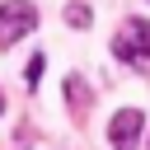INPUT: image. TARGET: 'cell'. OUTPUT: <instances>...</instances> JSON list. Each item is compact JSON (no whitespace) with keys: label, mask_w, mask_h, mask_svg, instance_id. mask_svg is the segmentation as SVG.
I'll return each instance as SVG.
<instances>
[{"label":"cell","mask_w":150,"mask_h":150,"mask_svg":"<svg viewBox=\"0 0 150 150\" xmlns=\"http://www.w3.org/2000/svg\"><path fill=\"white\" fill-rule=\"evenodd\" d=\"M33 28H38V5L33 0H5L0 5V47H14Z\"/></svg>","instance_id":"1"},{"label":"cell","mask_w":150,"mask_h":150,"mask_svg":"<svg viewBox=\"0 0 150 150\" xmlns=\"http://www.w3.org/2000/svg\"><path fill=\"white\" fill-rule=\"evenodd\" d=\"M112 56H117V61H131V66H136V61H145V56H150V28H145L141 19H131V23H127V33H117V38H112Z\"/></svg>","instance_id":"2"},{"label":"cell","mask_w":150,"mask_h":150,"mask_svg":"<svg viewBox=\"0 0 150 150\" xmlns=\"http://www.w3.org/2000/svg\"><path fill=\"white\" fill-rule=\"evenodd\" d=\"M141 127H145V112H141V108H117V117H112V127H108L112 150H136Z\"/></svg>","instance_id":"3"},{"label":"cell","mask_w":150,"mask_h":150,"mask_svg":"<svg viewBox=\"0 0 150 150\" xmlns=\"http://www.w3.org/2000/svg\"><path fill=\"white\" fill-rule=\"evenodd\" d=\"M89 19H94L89 5H66V23H70V28H89Z\"/></svg>","instance_id":"4"},{"label":"cell","mask_w":150,"mask_h":150,"mask_svg":"<svg viewBox=\"0 0 150 150\" xmlns=\"http://www.w3.org/2000/svg\"><path fill=\"white\" fill-rule=\"evenodd\" d=\"M66 98H70V103H89V89H84V80H80V75H70V80H66Z\"/></svg>","instance_id":"5"},{"label":"cell","mask_w":150,"mask_h":150,"mask_svg":"<svg viewBox=\"0 0 150 150\" xmlns=\"http://www.w3.org/2000/svg\"><path fill=\"white\" fill-rule=\"evenodd\" d=\"M42 70H47V56L38 52V56H28V70H23V80H28V84H38V80H42Z\"/></svg>","instance_id":"6"},{"label":"cell","mask_w":150,"mask_h":150,"mask_svg":"<svg viewBox=\"0 0 150 150\" xmlns=\"http://www.w3.org/2000/svg\"><path fill=\"white\" fill-rule=\"evenodd\" d=\"M0 103H5V98H0Z\"/></svg>","instance_id":"7"}]
</instances>
